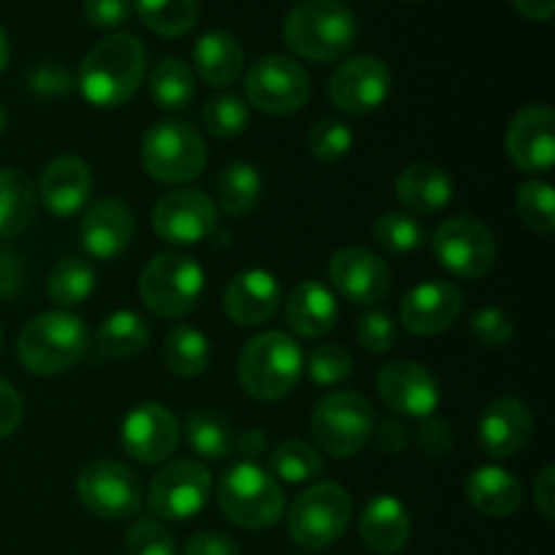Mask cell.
<instances>
[{
  "mask_svg": "<svg viewBox=\"0 0 555 555\" xmlns=\"http://www.w3.org/2000/svg\"><path fill=\"white\" fill-rule=\"evenodd\" d=\"M144 74V43L130 33H112L87 52L76 87L95 108H117L139 92Z\"/></svg>",
  "mask_w": 555,
  "mask_h": 555,
  "instance_id": "cell-1",
  "label": "cell"
},
{
  "mask_svg": "<svg viewBox=\"0 0 555 555\" xmlns=\"http://www.w3.org/2000/svg\"><path fill=\"white\" fill-rule=\"evenodd\" d=\"M358 16L341 0H301L285 16L282 38L287 47L312 63H334L358 41Z\"/></svg>",
  "mask_w": 555,
  "mask_h": 555,
  "instance_id": "cell-2",
  "label": "cell"
},
{
  "mask_svg": "<svg viewBox=\"0 0 555 555\" xmlns=\"http://www.w3.org/2000/svg\"><path fill=\"white\" fill-rule=\"evenodd\" d=\"M90 350L85 320L65 309L43 312L25 323L16 341L20 363L38 377H54L74 369Z\"/></svg>",
  "mask_w": 555,
  "mask_h": 555,
  "instance_id": "cell-3",
  "label": "cell"
},
{
  "mask_svg": "<svg viewBox=\"0 0 555 555\" xmlns=\"http://www.w3.org/2000/svg\"><path fill=\"white\" fill-rule=\"evenodd\" d=\"M217 504L233 526L249 531L271 529L285 515L282 486L255 461H238L220 477Z\"/></svg>",
  "mask_w": 555,
  "mask_h": 555,
  "instance_id": "cell-4",
  "label": "cell"
},
{
  "mask_svg": "<svg viewBox=\"0 0 555 555\" xmlns=\"http://www.w3.org/2000/svg\"><path fill=\"white\" fill-rule=\"evenodd\" d=\"M304 352L296 339L282 331L253 336L238 356V383L258 401H280L298 385Z\"/></svg>",
  "mask_w": 555,
  "mask_h": 555,
  "instance_id": "cell-5",
  "label": "cell"
},
{
  "mask_svg": "<svg viewBox=\"0 0 555 555\" xmlns=\"http://www.w3.org/2000/svg\"><path fill=\"white\" fill-rule=\"evenodd\" d=\"M204 269L182 253L155 255L139 276V296L157 318H188L204 296Z\"/></svg>",
  "mask_w": 555,
  "mask_h": 555,
  "instance_id": "cell-6",
  "label": "cell"
},
{
  "mask_svg": "<svg viewBox=\"0 0 555 555\" xmlns=\"http://www.w3.org/2000/svg\"><path fill=\"white\" fill-rule=\"evenodd\" d=\"M209 152L204 135L182 119L155 122L141 139V163L155 182L184 184L204 173Z\"/></svg>",
  "mask_w": 555,
  "mask_h": 555,
  "instance_id": "cell-7",
  "label": "cell"
},
{
  "mask_svg": "<svg viewBox=\"0 0 555 555\" xmlns=\"http://www.w3.org/2000/svg\"><path fill=\"white\" fill-rule=\"evenodd\" d=\"M350 518V493L339 482H314L291 504L287 534L307 551H323L345 537Z\"/></svg>",
  "mask_w": 555,
  "mask_h": 555,
  "instance_id": "cell-8",
  "label": "cell"
},
{
  "mask_svg": "<svg viewBox=\"0 0 555 555\" xmlns=\"http://www.w3.org/2000/svg\"><path fill=\"white\" fill-rule=\"evenodd\" d=\"M374 406L356 390H336L318 401L309 421L314 444L331 459H350L372 439Z\"/></svg>",
  "mask_w": 555,
  "mask_h": 555,
  "instance_id": "cell-9",
  "label": "cell"
},
{
  "mask_svg": "<svg viewBox=\"0 0 555 555\" xmlns=\"http://www.w3.org/2000/svg\"><path fill=\"white\" fill-rule=\"evenodd\" d=\"M244 95L249 106L271 117H287L307 106L312 95L309 74L285 54H263L244 74Z\"/></svg>",
  "mask_w": 555,
  "mask_h": 555,
  "instance_id": "cell-10",
  "label": "cell"
},
{
  "mask_svg": "<svg viewBox=\"0 0 555 555\" xmlns=\"http://www.w3.org/2000/svg\"><path fill=\"white\" fill-rule=\"evenodd\" d=\"M76 496L81 507L103 520L133 518L141 509L144 493L133 472L119 461H92L76 477Z\"/></svg>",
  "mask_w": 555,
  "mask_h": 555,
  "instance_id": "cell-11",
  "label": "cell"
},
{
  "mask_svg": "<svg viewBox=\"0 0 555 555\" xmlns=\"http://www.w3.org/2000/svg\"><path fill=\"white\" fill-rule=\"evenodd\" d=\"M434 255L439 266L461 280H480L496 263V238L475 217H450L434 231Z\"/></svg>",
  "mask_w": 555,
  "mask_h": 555,
  "instance_id": "cell-12",
  "label": "cell"
},
{
  "mask_svg": "<svg viewBox=\"0 0 555 555\" xmlns=\"http://www.w3.org/2000/svg\"><path fill=\"white\" fill-rule=\"evenodd\" d=\"M211 475L193 459H179L163 466L150 482V507L157 518L171 524L190 520L209 504Z\"/></svg>",
  "mask_w": 555,
  "mask_h": 555,
  "instance_id": "cell-13",
  "label": "cell"
},
{
  "mask_svg": "<svg viewBox=\"0 0 555 555\" xmlns=\"http://www.w3.org/2000/svg\"><path fill=\"white\" fill-rule=\"evenodd\" d=\"M390 68L374 54L345 60L328 81V98L345 114H372L388 101Z\"/></svg>",
  "mask_w": 555,
  "mask_h": 555,
  "instance_id": "cell-14",
  "label": "cell"
},
{
  "mask_svg": "<svg viewBox=\"0 0 555 555\" xmlns=\"http://www.w3.org/2000/svg\"><path fill=\"white\" fill-rule=\"evenodd\" d=\"M152 228L157 238L177 247L198 244L209 238L217 228V206L201 190H173L155 204Z\"/></svg>",
  "mask_w": 555,
  "mask_h": 555,
  "instance_id": "cell-15",
  "label": "cell"
},
{
  "mask_svg": "<svg viewBox=\"0 0 555 555\" xmlns=\"http://www.w3.org/2000/svg\"><path fill=\"white\" fill-rule=\"evenodd\" d=\"M119 442L139 464H166L182 442V426L163 404H139L125 415Z\"/></svg>",
  "mask_w": 555,
  "mask_h": 555,
  "instance_id": "cell-16",
  "label": "cell"
},
{
  "mask_svg": "<svg viewBox=\"0 0 555 555\" xmlns=\"http://www.w3.org/2000/svg\"><path fill=\"white\" fill-rule=\"evenodd\" d=\"M377 390L379 399L390 410L404 417H417V421L431 417L442 401L437 377L423 363L410 361V358L385 363L377 374Z\"/></svg>",
  "mask_w": 555,
  "mask_h": 555,
  "instance_id": "cell-17",
  "label": "cell"
},
{
  "mask_svg": "<svg viewBox=\"0 0 555 555\" xmlns=\"http://www.w3.org/2000/svg\"><path fill=\"white\" fill-rule=\"evenodd\" d=\"M507 157L524 173H547L555 163V114L545 103L526 106L509 119Z\"/></svg>",
  "mask_w": 555,
  "mask_h": 555,
  "instance_id": "cell-18",
  "label": "cell"
},
{
  "mask_svg": "<svg viewBox=\"0 0 555 555\" xmlns=\"http://www.w3.org/2000/svg\"><path fill=\"white\" fill-rule=\"evenodd\" d=\"M328 276L341 298L361 307H374L390 293V269L366 247L336 249L328 263Z\"/></svg>",
  "mask_w": 555,
  "mask_h": 555,
  "instance_id": "cell-19",
  "label": "cell"
},
{
  "mask_svg": "<svg viewBox=\"0 0 555 555\" xmlns=\"http://www.w3.org/2000/svg\"><path fill=\"white\" fill-rule=\"evenodd\" d=\"M464 309V296L448 280H428L412 287L399 304V318L410 334L437 336L448 331Z\"/></svg>",
  "mask_w": 555,
  "mask_h": 555,
  "instance_id": "cell-20",
  "label": "cell"
},
{
  "mask_svg": "<svg viewBox=\"0 0 555 555\" xmlns=\"http://www.w3.org/2000/svg\"><path fill=\"white\" fill-rule=\"evenodd\" d=\"M133 211L119 198H101L85 211L79 225L81 247L95 260H114L133 242Z\"/></svg>",
  "mask_w": 555,
  "mask_h": 555,
  "instance_id": "cell-21",
  "label": "cell"
},
{
  "mask_svg": "<svg viewBox=\"0 0 555 555\" xmlns=\"http://www.w3.org/2000/svg\"><path fill=\"white\" fill-rule=\"evenodd\" d=\"M282 301L280 282L266 269H247L233 276L222 293V312L242 328L269 323Z\"/></svg>",
  "mask_w": 555,
  "mask_h": 555,
  "instance_id": "cell-22",
  "label": "cell"
},
{
  "mask_svg": "<svg viewBox=\"0 0 555 555\" xmlns=\"http://www.w3.org/2000/svg\"><path fill=\"white\" fill-rule=\"evenodd\" d=\"M480 448L491 459H513L529 444L534 431V417L531 410L520 399L504 396L486 406L480 417Z\"/></svg>",
  "mask_w": 555,
  "mask_h": 555,
  "instance_id": "cell-23",
  "label": "cell"
},
{
  "mask_svg": "<svg viewBox=\"0 0 555 555\" xmlns=\"http://www.w3.org/2000/svg\"><path fill=\"white\" fill-rule=\"evenodd\" d=\"M92 193V171L81 157L63 155L49 163L41 173L38 195L52 217H74L85 209Z\"/></svg>",
  "mask_w": 555,
  "mask_h": 555,
  "instance_id": "cell-24",
  "label": "cell"
},
{
  "mask_svg": "<svg viewBox=\"0 0 555 555\" xmlns=\"http://www.w3.org/2000/svg\"><path fill=\"white\" fill-rule=\"evenodd\" d=\"M361 540L369 551L379 555H396L410 542V513L404 504L390 493H379L372 502H366L361 513Z\"/></svg>",
  "mask_w": 555,
  "mask_h": 555,
  "instance_id": "cell-25",
  "label": "cell"
},
{
  "mask_svg": "<svg viewBox=\"0 0 555 555\" xmlns=\"http://www.w3.org/2000/svg\"><path fill=\"white\" fill-rule=\"evenodd\" d=\"M285 320L293 334L304 336V339H318V336L334 331L336 320H339V304L323 282L304 280L287 296Z\"/></svg>",
  "mask_w": 555,
  "mask_h": 555,
  "instance_id": "cell-26",
  "label": "cell"
},
{
  "mask_svg": "<svg viewBox=\"0 0 555 555\" xmlns=\"http://www.w3.org/2000/svg\"><path fill=\"white\" fill-rule=\"evenodd\" d=\"M396 198L412 215H439L453 201V179L434 163H412L396 179Z\"/></svg>",
  "mask_w": 555,
  "mask_h": 555,
  "instance_id": "cell-27",
  "label": "cell"
},
{
  "mask_svg": "<svg viewBox=\"0 0 555 555\" xmlns=\"http://www.w3.org/2000/svg\"><path fill=\"white\" fill-rule=\"evenodd\" d=\"M466 499L486 518H507L524 504V486L502 466H480L466 477Z\"/></svg>",
  "mask_w": 555,
  "mask_h": 555,
  "instance_id": "cell-28",
  "label": "cell"
},
{
  "mask_svg": "<svg viewBox=\"0 0 555 555\" xmlns=\"http://www.w3.org/2000/svg\"><path fill=\"white\" fill-rule=\"evenodd\" d=\"M193 63L209 87H231L244 74V49L231 33L209 30L195 41Z\"/></svg>",
  "mask_w": 555,
  "mask_h": 555,
  "instance_id": "cell-29",
  "label": "cell"
},
{
  "mask_svg": "<svg viewBox=\"0 0 555 555\" xmlns=\"http://www.w3.org/2000/svg\"><path fill=\"white\" fill-rule=\"evenodd\" d=\"M150 325L144 318L130 309L114 312L103 320L98 328L95 341H92V356L95 361H125V358H135L139 352L146 350L150 345Z\"/></svg>",
  "mask_w": 555,
  "mask_h": 555,
  "instance_id": "cell-30",
  "label": "cell"
},
{
  "mask_svg": "<svg viewBox=\"0 0 555 555\" xmlns=\"http://www.w3.org/2000/svg\"><path fill=\"white\" fill-rule=\"evenodd\" d=\"M36 190L20 168H0V238L25 233L33 222Z\"/></svg>",
  "mask_w": 555,
  "mask_h": 555,
  "instance_id": "cell-31",
  "label": "cell"
},
{
  "mask_svg": "<svg viewBox=\"0 0 555 555\" xmlns=\"http://www.w3.org/2000/svg\"><path fill=\"white\" fill-rule=\"evenodd\" d=\"M220 209L231 217H247L258 206L260 193H263V179L253 163H228L215 182Z\"/></svg>",
  "mask_w": 555,
  "mask_h": 555,
  "instance_id": "cell-32",
  "label": "cell"
},
{
  "mask_svg": "<svg viewBox=\"0 0 555 555\" xmlns=\"http://www.w3.org/2000/svg\"><path fill=\"white\" fill-rule=\"evenodd\" d=\"M163 361L177 377H198L209 369L211 345L204 331L193 325H173L163 345Z\"/></svg>",
  "mask_w": 555,
  "mask_h": 555,
  "instance_id": "cell-33",
  "label": "cell"
},
{
  "mask_svg": "<svg viewBox=\"0 0 555 555\" xmlns=\"http://www.w3.org/2000/svg\"><path fill=\"white\" fill-rule=\"evenodd\" d=\"M133 11L155 36H188L201 16L198 0H135Z\"/></svg>",
  "mask_w": 555,
  "mask_h": 555,
  "instance_id": "cell-34",
  "label": "cell"
},
{
  "mask_svg": "<svg viewBox=\"0 0 555 555\" xmlns=\"http://www.w3.org/2000/svg\"><path fill=\"white\" fill-rule=\"evenodd\" d=\"M150 95L163 112H182L195 98V76L184 60L166 57L150 76Z\"/></svg>",
  "mask_w": 555,
  "mask_h": 555,
  "instance_id": "cell-35",
  "label": "cell"
},
{
  "mask_svg": "<svg viewBox=\"0 0 555 555\" xmlns=\"http://www.w3.org/2000/svg\"><path fill=\"white\" fill-rule=\"evenodd\" d=\"M184 439H188L190 450L201 455V459L225 461L233 453L231 423L215 410L190 412L188 426H184Z\"/></svg>",
  "mask_w": 555,
  "mask_h": 555,
  "instance_id": "cell-36",
  "label": "cell"
},
{
  "mask_svg": "<svg viewBox=\"0 0 555 555\" xmlns=\"http://www.w3.org/2000/svg\"><path fill=\"white\" fill-rule=\"evenodd\" d=\"M49 301L70 309L85 304L95 293V269L85 258H65L52 269L47 280Z\"/></svg>",
  "mask_w": 555,
  "mask_h": 555,
  "instance_id": "cell-37",
  "label": "cell"
},
{
  "mask_svg": "<svg viewBox=\"0 0 555 555\" xmlns=\"http://www.w3.org/2000/svg\"><path fill=\"white\" fill-rule=\"evenodd\" d=\"M269 469L282 482L301 486V482L314 480L323 472V455L318 453V448L301 442V439H285V442L276 444L274 453H269Z\"/></svg>",
  "mask_w": 555,
  "mask_h": 555,
  "instance_id": "cell-38",
  "label": "cell"
},
{
  "mask_svg": "<svg viewBox=\"0 0 555 555\" xmlns=\"http://www.w3.org/2000/svg\"><path fill=\"white\" fill-rule=\"evenodd\" d=\"M372 236L388 255H410L417 253V249L426 244V228H423L412 215L385 211V215L377 217V222H374Z\"/></svg>",
  "mask_w": 555,
  "mask_h": 555,
  "instance_id": "cell-39",
  "label": "cell"
},
{
  "mask_svg": "<svg viewBox=\"0 0 555 555\" xmlns=\"http://www.w3.org/2000/svg\"><path fill=\"white\" fill-rule=\"evenodd\" d=\"M515 206L529 231L540 233V236H551L555 231V195L551 182L531 179V182L520 184Z\"/></svg>",
  "mask_w": 555,
  "mask_h": 555,
  "instance_id": "cell-40",
  "label": "cell"
},
{
  "mask_svg": "<svg viewBox=\"0 0 555 555\" xmlns=\"http://www.w3.org/2000/svg\"><path fill=\"white\" fill-rule=\"evenodd\" d=\"M204 128L217 139H236L249 125V103L233 92H220L204 106Z\"/></svg>",
  "mask_w": 555,
  "mask_h": 555,
  "instance_id": "cell-41",
  "label": "cell"
},
{
  "mask_svg": "<svg viewBox=\"0 0 555 555\" xmlns=\"http://www.w3.org/2000/svg\"><path fill=\"white\" fill-rule=\"evenodd\" d=\"M352 141H356V135H352L350 125L339 117H323L309 130V152L320 163H336L347 157L352 150Z\"/></svg>",
  "mask_w": 555,
  "mask_h": 555,
  "instance_id": "cell-42",
  "label": "cell"
},
{
  "mask_svg": "<svg viewBox=\"0 0 555 555\" xmlns=\"http://www.w3.org/2000/svg\"><path fill=\"white\" fill-rule=\"evenodd\" d=\"M309 379L320 388H334V385H341L352 374V358L345 347L339 345H320L309 352L307 363Z\"/></svg>",
  "mask_w": 555,
  "mask_h": 555,
  "instance_id": "cell-43",
  "label": "cell"
},
{
  "mask_svg": "<svg viewBox=\"0 0 555 555\" xmlns=\"http://www.w3.org/2000/svg\"><path fill=\"white\" fill-rule=\"evenodd\" d=\"M125 553L128 555H177V540L171 531L155 518L135 520L125 537Z\"/></svg>",
  "mask_w": 555,
  "mask_h": 555,
  "instance_id": "cell-44",
  "label": "cell"
},
{
  "mask_svg": "<svg viewBox=\"0 0 555 555\" xmlns=\"http://www.w3.org/2000/svg\"><path fill=\"white\" fill-rule=\"evenodd\" d=\"M515 334L513 318L499 307H482L477 309L472 318V336L480 341L482 347H504Z\"/></svg>",
  "mask_w": 555,
  "mask_h": 555,
  "instance_id": "cell-45",
  "label": "cell"
},
{
  "mask_svg": "<svg viewBox=\"0 0 555 555\" xmlns=\"http://www.w3.org/2000/svg\"><path fill=\"white\" fill-rule=\"evenodd\" d=\"M356 336L363 350L388 352L393 350L396 339H399V328H396L393 318L388 312H366L358 320Z\"/></svg>",
  "mask_w": 555,
  "mask_h": 555,
  "instance_id": "cell-46",
  "label": "cell"
},
{
  "mask_svg": "<svg viewBox=\"0 0 555 555\" xmlns=\"http://www.w3.org/2000/svg\"><path fill=\"white\" fill-rule=\"evenodd\" d=\"M27 87L41 98H63L76 90V76L54 63H41L27 74Z\"/></svg>",
  "mask_w": 555,
  "mask_h": 555,
  "instance_id": "cell-47",
  "label": "cell"
},
{
  "mask_svg": "<svg viewBox=\"0 0 555 555\" xmlns=\"http://www.w3.org/2000/svg\"><path fill=\"white\" fill-rule=\"evenodd\" d=\"M415 442L428 459H444L453 450V428L442 417H423L415 431Z\"/></svg>",
  "mask_w": 555,
  "mask_h": 555,
  "instance_id": "cell-48",
  "label": "cell"
},
{
  "mask_svg": "<svg viewBox=\"0 0 555 555\" xmlns=\"http://www.w3.org/2000/svg\"><path fill=\"white\" fill-rule=\"evenodd\" d=\"M133 16V0H85V20L98 30H117Z\"/></svg>",
  "mask_w": 555,
  "mask_h": 555,
  "instance_id": "cell-49",
  "label": "cell"
},
{
  "mask_svg": "<svg viewBox=\"0 0 555 555\" xmlns=\"http://www.w3.org/2000/svg\"><path fill=\"white\" fill-rule=\"evenodd\" d=\"M182 555H242V547L222 531H201L190 537Z\"/></svg>",
  "mask_w": 555,
  "mask_h": 555,
  "instance_id": "cell-50",
  "label": "cell"
},
{
  "mask_svg": "<svg viewBox=\"0 0 555 555\" xmlns=\"http://www.w3.org/2000/svg\"><path fill=\"white\" fill-rule=\"evenodd\" d=\"M22 415H25L22 396L16 393L14 385L0 377V439L9 437V434H14L20 428Z\"/></svg>",
  "mask_w": 555,
  "mask_h": 555,
  "instance_id": "cell-51",
  "label": "cell"
},
{
  "mask_svg": "<svg viewBox=\"0 0 555 555\" xmlns=\"http://www.w3.org/2000/svg\"><path fill=\"white\" fill-rule=\"evenodd\" d=\"M372 437H374V444H377L383 453H401V450L406 448V442H410V428H406L401 421L388 417V421L383 423H374Z\"/></svg>",
  "mask_w": 555,
  "mask_h": 555,
  "instance_id": "cell-52",
  "label": "cell"
},
{
  "mask_svg": "<svg viewBox=\"0 0 555 555\" xmlns=\"http://www.w3.org/2000/svg\"><path fill=\"white\" fill-rule=\"evenodd\" d=\"M534 502L542 518L555 520V466L547 464L534 480Z\"/></svg>",
  "mask_w": 555,
  "mask_h": 555,
  "instance_id": "cell-53",
  "label": "cell"
},
{
  "mask_svg": "<svg viewBox=\"0 0 555 555\" xmlns=\"http://www.w3.org/2000/svg\"><path fill=\"white\" fill-rule=\"evenodd\" d=\"M25 269L22 260L11 253H0V298H11L22 287Z\"/></svg>",
  "mask_w": 555,
  "mask_h": 555,
  "instance_id": "cell-54",
  "label": "cell"
},
{
  "mask_svg": "<svg viewBox=\"0 0 555 555\" xmlns=\"http://www.w3.org/2000/svg\"><path fill=\"white\" fill-rule=\"evenodd\" d=\"M233 450H236L244 461H255L269 450V439H266V434L260 431V428H247V431H242L238 437H233Z\"/></svg>",
  "mask_w": 555,
  "mask_h": 555,
  "instance_id": "cell-55",
  "label": "cell"
},
{
  "mask_svg": "<svg viewBox=\"0 0 555 555\" xmlns=\"http://www.w3.org/2000/svg\"><path fill=\"white\" fill-rule=\"evenodd\" d=\"M509 3L518 14L537 22H547L555 14V0H509Z\"/></svg>",
  "mask_w": 555,
  "mask_h": 555,
  "instance_id": "cell-56",
  "label": "cell"
},
{
  "mask_svg": "<svg viewBox=\"0 0 555 555\" xmlns=\"http://www.w3.org/2000/svg\"><path fill=\"white\" fill-rule=\"evenodd\" d=\"M9 57H11L9 36H5V30H3V27H0V74H3V70L9 68Z\"/></svg>",
  "mask_w": 555,
  "mask_h": 555,
  "instance_id": "cell-57",
  "label": "cell"
},
{
  "mask_svg": "<svg viewBox=\"0 0 555 555\" xmlns=\"http://www.w3.org/2000/svg\"><path fill=\"white\" fill-rule=\"evenodd\" d=\"M5 125H9V114H5V108L0 106V133L5 130Z\"/></svg>",
  "mask_w": 555,
  "mask_h": 555,
  "instance_id": "cell-58",
  "label": "cell"
},
{
  "mask_svg": "<svg viewBox=\"0 0 555 555\" xmlns=\"http://www.w3.org/2000/svg\"><path fill=\"white\" fill-rule=\"evenodd\" d=\"M0 347H3V328H0Z\"/></svg>",
  "mask_w": 555,
  "mask_h": 555,
  "instance_id": "cell-59",
  "label": "cell"
},
{
  "mask_svg": "<svg viewBox=\"0 0 555 555\" xmlns=\"http://www.w3.org/2000/svg\"><path fill=\"white\" fill-rule=\"evenodd\" d=\"M410 3H415V0H410Z\"/></svg>",
  "mask_w": 555,
  "mask_h": 555,
  "instance_id": "cell-60",
  "label": "cell"
}]
</instances>
